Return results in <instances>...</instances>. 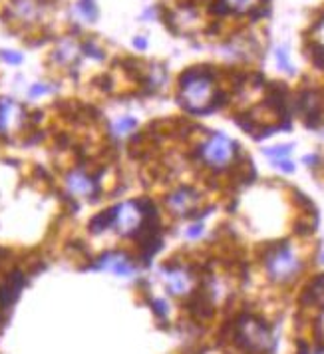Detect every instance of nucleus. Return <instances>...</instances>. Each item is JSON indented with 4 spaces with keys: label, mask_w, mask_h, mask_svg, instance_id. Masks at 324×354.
<instances>
[{
    "label": "nucleus",
    "mask_w": 324,
    "mask_h": 354,
    "mask_svg": "<svg viewBox=\"0 0 324 354\" xmlns=\"http://www.w3.org/2000/svg\"><path fill=\"white\" fill-rule=\"evenodd\" d=\"M266 271H268V277L273 281L284 283V281H290L296 273L301 271V261L288 245H281V247H277L275 251L268 253Z\"/></svg>",
    "instance_id": "2"
},
{
    "label": "nucleus",
    "mask_w": 324,
    "mask_h": 354,
    "mask_svg": "<svg viewBox=\"0 0 324 354\" xmlns=\"http://www.w3.org/2000/svg\"><path fill=\"white\" fill-rule=\"evenodd\" d=\"M14 8H16V16L22 20H32L38 14V4L34 0H16Z\"/></svg>",
    "instance_id": "12"
},
{
    "label": "nucleus",
    "mask_w": 324,
    "mask_h": 354,
    "mask_svg": "<svg viewBox=\"0 0 324 354\" xmlns=\"http://www.w3.org/2000/svg\"><path fill=\"white\" fill-rule=\"evenodd\" d=\"M52 88L50 86H46V84H34L32 88H30V98H40L44 94H48Z\"/></svg>",
    "instance_id": "19"
},
{
    "label": "nucleus",
    "mask_w": 324,
    "mask_h": 354,
    "mask_svg": "<svg viewBox=\"0 0 324 354\" xmlns=\"http://www.w3.org/2000/svg\"><path fill=\"white\" fill-rule=\"evenodd\" d=\"M197 201H199V197H197V193L191 191V189H179V191L171 193L169 199H167L169 207L173 209L175 213H179V215L189 213L191 209L197 205Z\"/></svg>",
    "instance_id": "9"
},
{
    "label": "nucleus",
    "mask_w": 324,
    "mask_h": 354,
    "mask_svg": "<svg viewBox=\"0 0 324 354\" xmlns=\"http://www.w3.org/2000/svg\"><path fill=\"white\" fill-rule=\"evenodd\" d=\"M66 187L72 195H90L96 191V183L90 175H86L84 171H72L68 177H66Z\"/></svg>",
    "instance_id": "8"
},
{
    "label": "nucleus",
    "mask_w": 324,
    "mask_h": 354,
    "mask_svg": "<svg viewBox=\"0 0 324 354\" xmlns=\"http://www.w3.org/2000/svg\"><path fill=\"white\" fill-rule=\"evenodd\" d=\"M292 146H281V147H271V149H264L266 155H288Z\"/></svg>",
    "instance_id": "20"
},
{
    "label": "nucleus",
    "mask_w": 324,
    "mask_h": 354,
    "mask_svg": "<svg viewBox=\"0 0 324 354\" xmlns=\"http://www.w3.org/2000/svg\"><path fill=\"white\" fill-rule=\"evenodd\" d=\"M133 44H136V46H138V48H145V46H147V42H145V38H136V40H133Z\"/></svg>",
    "instance_id": "25"
},
{
    "label": "nucleus",
    "mask_w": 324,
    "mask_h": 354,
    "mask_svg": "<svg viewBox=\"0 0 324 354\" xmlns=\"http://www.w3.org/2000/svg\"><path fill=\"white\" fill-rule=\"evenodd\" d=\"M78 10L84 14L86 20H96L98 18V6L94 4V0H80L78 2Z\"/></svg>",
    "instance_id": "16"
},
{
    "label": "nucleus",
    "mask_w": 324,
    "mask_h": 354,
    "mask_svg": "<svg viewBox=\"0 0 324 354\" xmlns=\"http://www.w3.org/2000/svg\"><path fill=\"white\" fill-rule=\"evenodd\" d=\"M201 233H203V225H201V223H197V225H193V227H189V229H187V237L195 239V237H199Z\"/></svg>",
    "instance_id": "21"
},
{
    "label": "nucleus",
    "mask_w": 324,
    "mask_h": 354,
    "mask_svg": "<svg viewBox=\"0 0 324 354\" xmlns=\"http://www.w3.org/2000/svg\"><path fill=\"white\" fill-rule=\"evenodd\" d=\"M22 287H24V277L22 273L14 271L10 277H6L2 283H0V313L8 311L14 301L18 298Z\"/></svg>",
    "instance_id": "6"
},
{
    "label": "nucleus",
    "mask_w": 324,
    "mask_h": 354,
    "mask_svg": "<svg viewBox=\"0 0 324 354\" xmlns=\"http://www.w3.org/2000/svg\"><path fill=\"white\" fill-rule=\"evenodd\" d=\"M112 211H114L112 225L116 227V231L120 235H133L136 231L142 227L143 209L140 207V203L125 201V203H120L118 207H114Z\"/></svg>",
    "instance_id": "5"
},
{
    "label": "nucleus",
    "mask_w": 324,
    "mask_h": 354,
    "mask_svg": "<svg viewBox=\"0 0 324 354\" xmlns=\"http://www.w3.org/2000/svg\"><path fill=\"white\" fill-rule=\"evenodd\" d=\"M312 354H324L322 350H316V352H312Z\"/></svg>",
    "instance_id": "26"
},
{
    "label": "nucleus",
    "mask_w": 324,
    "mask_h": 354,
    "mask_svg": "<svg viewBox=\"0 0 324 354\" xmlns=\"http://www.w3.org/2000/svg\"><path fill=\"white\" fill-rule=\"evenodd\" d=\"M277 60H279V68H283L284 72H288V74L294 72L292 66H290V62H288V56H286V50H284V48H279V50H277Z\"/></svg>",
    "instance_id": "17"
},
{
    "label": "nucleus",
    "mask_w": 324,
    "mask_h": 354,
    "mask_svg": "<svg viewBox=\"0 0 324 354\" xmlns=\"http://www.w3.org/2000/svg\"><path fill=\"white\" fill-rule=\"evenodd\" d=\"M237 340L241 342V346L253 352H263L271 348V333L257 318H243L239 322Z\"/></svg>",
    "instance_id": "4"
},
{
    "label": "nucleus",
    "mask_w": 324,
    "mask_h": 354,
    "mask_svg": "<svg viewBox=\"0 0 324 354\" xmlns=\"http://www.w3.org/2000/svg\"><path fill=\"white\" fill-rule=\"evenodd\" d=\"M138 125V122L133 120V118H129V116H123V118H120L116 124H114V127H112V131H114V135H127L133 127Z\"/></svg>",
    "instance_id": "13"
},
{
    "label": "nucleus",
    "mask_w": 324,
    "mask_h": 354,
    "mask_svg": "<svg viewBox=\"0 0 324 354\" xmlns=\"http://www.w3.org/2000/svg\"><path fill=\"white\" fill-rule=\"evenodd\" d=\"M275 166L281 167L283 171H294V166H292L288 159H277V161H275Z\"/></svg>",
    "instance_id": "23"
},
{
    "label": "nucleus",
    "mask_w": 324,
    "mask_h": 354,
    "mask_svg": "<svg viewBox=\"0 0 324 354\" xmlns=\"http://www.w3.org/2000/svg\"><path fill=\"white\" fill-rule=\"evenodd\" d=\"M235 149H237V146H235L233 140H229L223 133H213V135L203 144L201 155L207 166L221 169V167L231 164V159H233V155H235Z\"/></svg>",
    "instance_id": "3"
},
{
    "label": "nucleus",
    "mask_w": 324,
    "mask_h": 354,
    "mask_svg": "<svg viewBox=\"0 0 324 354\" xmlns=\"http://www.w3.org/2000/svg\"><path fill=\"white\" fill-rule=\"evenodd\" d=\"M12 110H14V104L10 100L0 102V131H6L8 129L10 118H12Z\"/></svg>",
    "instance_id": "14"
},
{
    "label": "nucleus",
    "mask_w": 324,
    "mask_h": 354,
    "mask_svg": "<svg viewBox=\"0 0 324 354\" xmlns=\"http://www.w3.org/2000/svg\"><path fill=\"white\" fill-rule=\"evenodd\" d=\"M167 291L171 294H185L191 291V275L183 269H169L165 271Z\"/></svg>",
    "instance_id": "10"
},
{
    "label": "nucleus",
    "mask_w": 324,
    "mask_h": 354,
    "mask_svg": "<svg viewBox=\"0 0 324 354\" xmlns=\"http://www.w3.org/2000/svg\"><path fill=\"white\" fill-rule=\"evenodd\" d=\"M259 6V0H221L217 6L219 12H237V14H247L253 12Z\"/></svg>",
    "instance_id": "11"
},
{
    "label": "nucleus",
    "mask_w": 324,
    "mask_h": 354,
    "mask_svg": "<svg viewBox=\"0 0 324 354\" xmlns=\"http://www.w3.org/2000/svg\"><path fill=\"white\" fill-rule=\"evenodd\" d=\"M153 309L161 314V316L167 313V307H165V303H163V301H155V303H153Z\"/></svg>",
    "instance_id": "24"
},
{
    "label": "nucleus",
    "mask_w": 324,
    "mask_h": 354,
    "mask_svg": "<svg viewBox=\"0 0 324 354\" xmlns=\"http://www.w3.org/2000/svg\"><path fill=\"white\" fill-rule=\"evenodd\" d=\"M0 58L8 64H20L22 62V54H18V52H8V50H2V52H0Z\"/></svg>",
    "instance_id": "18"
},
{
    "label": "nucleus",
    "mask_w": 324,
    "mask_h": 354,
    "mask_svg": "<svg viewBox=\"0 0 324 354\" xmlns=\"http://www.w3.org/2000/svg\"><path fill=\"white\" fill-rule=\"evenodd\" d=\"M314 60H316V64H318L320 68H324V48L322 46H316V50H314Z\"/></svg>",
    "instance_id": "22"
},
{
    "label": "nucleus",
    "mask_w": 324,
    "mask_h": 354,
    "mask_svg": "<svg viewBox=\"0 0 324 354\" xmlns=\"http://www.w3.org/2000/svg\"><path fill=\"white\" fill-rule=\"evenodd\" d=\"M322 263H324V255H322Z\"/></svg>",
    "instance_id": "27"
},
{
    "label": "nucleus",
    "mask_w": 324,
    "mask_h": 354,
    "mask_svg": "<svg viewBox=\"0 0 324 354\" xmlns=\"http://www.w3.org/2000/svg\"><path fill=\"white\" fill-rule=\"evenodd\" d=\"M98 269H107V271L116 273L120 277H131L133 275V265L129 263V259L125 255H120V253H107L103 255L98 265Z\"/></svg>",
    "instance_id": "7"
},
{
    "label": "nucleus",
    "mask_w": 324,
    "mask_h": 354,
    "mask_svg": "<svg viewBox=\"0 0 324 354\" xmlns=\"http://www.w3.org/2000/svg\"><path fill=\"white\" fill-rule=\"evenodd\" d=\"M217 100L215 84L205 72H189L181 82V104L193 114L209 112Z\"/></svg>",
    "instance_id": "1"
},
{
    "label": "nucleus",
    "mask_w": 324,
    "mask_h": 354,
    "mask_svg": "<svg viewBox=\"0 0 324 354\" xmlns=\"http://www.w3.org/2000/svg\"><path fill=\"white\" fill-rule=\"evenodd\" d=\"M308 296H310L314 303H318V305H322L324 307V277H318V279L310 285Z\"/></svg>",
    "instance_id": "15"
}]
</instances>
